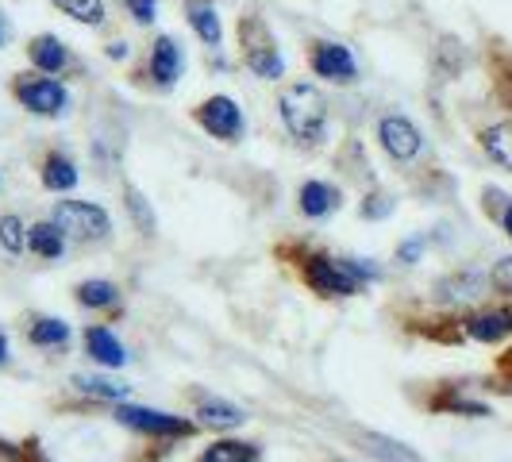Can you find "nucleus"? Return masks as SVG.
<instances>
[{"instance_id":"obj_1","label":"nucleus","mask_w":512,"mask_h":462,"mask_svg":"<svg viewBox=\"0 0 512 462\" xmlns=\"http://www.w3.org/2000/svg\"><path fill=\"white\" fill-rule=\"evenodd\" d=\"M278 116L297 143H320L328 131V97L312 81H289L278 97Z\"/></svg>"},{"instance_id":"obj_2","label":"nucleus","mask_w":512,"mask_h":462,"mask_svg":"<svg viewBox=\"0 0 512 462\" xmlns=\"http://www.w3.org/2000/svg\"><path fill=\"white\" fill-rule=\"evenodd\" d=\"M235 35H239V58L258 81H282L285 54L278 47V39H274V31H270V24L258 12H243L235 20Z\"/></svg>"},{"instance_id":"obj_3","label":"nucleus","mask_w":512,"mask_h":462,"mask_svg":"<svg viewBox=\"0 0 512 462\" xmlns=\"http://www.w3.org/2000/svg\"><path fill=\"white\" fill-rule=\"evenodd\" d=\"M12 97L20 108H27L31 116H43V120H58L70 112V89L62 85V77L39 74V70L12 77Z\"/></svg>"},{"instance_id":"obj_4","label":"nucleus","mask_w":512,"mask_h":462,"mask_svg":"<svg viewBox=\"0 0 512 462\" xmlns=\"http://www.w3.org/2000/svg\"><path fill=\"white\" fill-rule=\"evenodd\" d=\"M51 220L66 239H77V243H101L112 235V216L93 201H58Z\"/></svg>"},{"instance_id":"obj_5","label":"nucleus","mask_w":512,"mask_h":462,"mask_svg":"<svg viewBox=\"0 0 512 462\" xmlns=\"http://www.w3.org/2000/svg\"><path fill=\"white\" fill-rule=\"evenodd\" d=\"M308 70L320 81H332V85H355L359 81L355 54L347 43H335V39H312L308 43Z\"/></svg>"},{"instance_id":"obj_6","label":"nucleus","mask_w":512,"mask_h":462,"mask_svg":"<svg viewBox=\"0 0 512 462\" xmlns=\"http://www.w3.org/2000/svg\"><path fill=\"white\" fill-rule=\"evenodd\" d=\"M193 120L201 124L205 135L220 139V143H239L243 131H247V120H243V108L231 101L228 93H216L193 108Z\"/></svg>"},{"instance_id":"obj_7","label":"nucleus","mask_w":512,"mask_h":462,"mask_svg":"<svg viewBox=\"0 0 512 462\" xmlns=\"http://www.w3.org/2000/svg\"><path fill=\"white\" fill-rule=\"evenodd\" d=\"M305 282L320 297H355L359 293V278L351 274V266L343 258H328V255L305 258Z\"/></svg>"},{"instance_id":"obj_8","label":"nucleus","mask_w":512,"mask_h":462,"mask_svg":"<svg viewBox=\"0 0 512 462\" xmlns=\"http://www.w3.org/2000/svg\"><path fill=\"white\" fill-rule=\"evenodd\" d=\"M378 143H382V151L393 158V162H412V158H420L424 151V131L412 124L409 116H401V112H385L382 120H378Z\"/></svg>"},{"instance_id":"obj_9","label":"nucleus","mask_w":512,"mask_h":462,"mask_svg":"<svg viewBox=\"0 0 512 462\" xmlns=\"http://www.w3.org/2000/svg\"><path fill=\"white\" fill-rule=\"evenodd\" d=\"M27 58H31V66H35L39 74H51V77H66V74H74V70H81L74 47L62 43L51 31L27 39Z\"/></svg>"},{"instance_id":"obj_10","label":"nucleus","mask_w":512,"mask_h":462,"mask_svg":"<svg viewBox=\"0 0 512 462\" xmlns=\"http://www.w3.org/2000/svg\"><path fill=\"white\" fill-rule=\"evenodd\" d=\"M116 420L128 424L135 432L143 436H189L193 424L181 420V416H170V412H158V409H135V405H116Z\"/></svg>"},{"instance_id":"obj_11","label":"nucleus","mask_w":512,"mask_h":462,"mask_svg":"<svg viewBox=\"0 0 512 462\" xmlns=\"http://www.w3.org/2000/svg\"><path fill=\"white\" fill-rule=\"evenodd\" d=\"M181 70H185V51L178 47L174 35H158L147 51V74L158 89H174L178 85Z\"/></svg>"},{"instance_id":"obj_12","label":"nucleus","mask_w":512,"mask_h":462,"mask_svg":"<svg viewBox=\"0 0 512 462\" xmlns=\"http://www.w3.org/2000/svg\"><path fill=\"white\" fill-rule=\"evenodd\" d=\"M181 12H185V24L193 27V35L205 43L208 51H220L224 24H220V12H216V0H181Z\"/></svg>"},{"instance_id":"obj_13","label":"nucleus","mask_w":512,"mask_h":462,"mask_svg":"<svg viewBox=\"0 0 512 462\" xmlns=\"http://www.w3.org/2000/svg\"><path fill=\"white\" fill-rule=\"evenodd\" d=\"M297 201H301V212L305 216H312V220H324L328 212H335V208L343 205V193L335 189L332 181H305L301 189H297Z\"/></svg>"},{"instance_id":"obj_14","label":"nucleus","mask_w":512,"mask_h":462,"mask_svg":"<svg viewBox=\"0 0 512 462\" xmlns=\"http://www.w3.org/2000/svg\"><path fill=\"white\" fill-rule=\"evenodd\" d=\"M85 351H89V359L101 362V366H108V370L128 362V351H124V343H120V339H116L112 332H108V328H101V324L85 332Z\"/></svg>"},{"instance_id":"obj_15","label":"nucleus","mask_w":512,"mask_h":462,"mask_svg":"<svg viewBox=\"0 0 512 462\" xmlns=\"http://www.w3.org/2000/svg\"><path fill=\"white\" fill-rule=\"evenodd\" d=\"M466 335L474 343H501L505 335H512V312H478L466 320Z\"/></svg>"},{"instance_id":"obj_16","label":"nucleus","mask_w":512,"mask_h":462,"mask_svg":"<svg viewBox=\"0 0 512 462\" xmlns=\"http://www.w3.org/2000/svg\"><path fill=\"white\" fill-rule=\"evenodd\" d=\"M43 185L51 189V193H70L77 181H81V174H77V166H74V158L70 154H62V151H51L47 158H43Z\"/></svg>"},{"instance_id":"obj_17","label":"nucleus","mask_w":512,"mask_h":462,"mask_svg":"<svg viewBox=\"0 0 512 462\" xmlns=\"http://www.w3.org/2000/svg\"><path fill=\"white\" fill-rule=\"evenodd\" d=\"M27 251L54 262V258H62V251H66V235H62V228H58L54 220L31 224V228H27Z\"/></svg>"},{"instance_id":"obj_18","label":"nucleus","mask_w":512,"mask_h":462,"mask_svg":"<svg viewBox=\"0 0 512 462\" xmlns=\"http://www.w3.org/2000/svg\"><path fill=\"white\" fill-rule=\"evenodd\" d=\"M197 416H201V424L212 428V432H228V428H239V424L247 420L243 409H235V405L220 401V397H205L201 409H197Z\"/></svg>"},{"instance_id":"obj_19","label":"nucleus","mask_w":512,"mask_h":462,"mask_svg":"<svg viewBox=\"0 0 512 462\" xmlns=\"http://www.w3.org/2000/svg\"><path fill=\"white\" fill-rule=\"evenodd\" d=\"M478 139H482V151H486L501 170H509L512 174V120L493 124V128H486Z\"/></svg>"},{"instance_id":"obj_20","label":"nucleus","mask_w":512,"mask_h":462,"mask_svg":"<svg viewBox=\"0 0 512 462\" xmlns=\"http://www.w3.org/2000/svg\"><path fill=\"white\" fill-rule=\"evenodd\" d=\"M51 4L62 12V16H70L74 24H85V27L108 24V8H104V0H51Z\"/></svg>"},{"instance_id":"obj_21","label":"nucleus","mask_w":512,"mask_h":462,"mask_svg":"<svg viewBox=\"0 0 512 462\" xmlns=\"http://www.w3.org/2000/svg\"><path fill=\"white\" fill-rule=\"evenodd\" d=\"M362 443H366V451H370L374 459H382V462H420V455L409 451L405 443H397V439H389V436H378V432H366Z\"/></svg>"},{"instance_id":"obj_22","label":"nucleus","mask_w":512,"mask_h":462,"mask_svg":"<svg viewBox=\"0 0 512 462\" xmlns=\"http://www.w3.org/2000/svg\"><path fill=\"white\" fill-rule=\"evenodd\" d=\"M120 297V289L104 278H93V282H81L77 285V305L85 308H112Z\"/></svg>"},{"instance_id":"obj_23","label":"nucleus","mask_w":512,"mask_h":462,"mask_svg":"<svg viewBox=\"0 0 512 462\" xmlns=\"http://www.w3.org/2000/svg\"><path fill=\"white\" fill-rule=\"evenodd\" d=\"M197 462H258V447H251V443H235V439H224V443H212Z\"/></svg>"},{"instance_id":"obj_24","label":"nucleus","mask_w":512,"mask_h":462,"mask_svg":"<svg viewBox=\"0 0 512 462\" xmlns=\"http://www.w3.org/2000/svg\"><path fill=\"white\" fill-rule=\"evenodd\" d=\"M66 339H70V328H66L62 320H51V316H47V320H35V324H31V343H35V347H62Z\"/></svg>"},{"instance_id":"obj_25","label":"nucleus","mask_w":512,"mask_h":462,"mask_svg":"<svg viewBox=\"0 0 512 462\" xmlns=\"http://www.w3.org/2000/svg\"><path fill=\"white\" fill-rule=\"evenodd\" d=\"M74 385L89 397H101V401H124L128 397V385L108 382V378H74Z\"/></svg>"},{"instance_id":"obj_26","label":"nucleus","mask_w":512,"mask_h":462,"mask_svg":"<svg viewBox=\"0 0 512 462\" xmlns=\"http://www.w3.org/2000/svg\"><path fill=\"white\" fill-rule=\"evenodd\" d=\"M439 289H455V293H447V301H474V297H482L486 278H482V274H459V278L443 282Z\"/></svg>"},{"instance_id":"obj_27","label":"nucleus","mask_w":512,"mask_h":462,"mask_svg":"<svg viewBox=\"0 0 512 462\" xmlns=\"http://www.w3.org/2000/svg\"><path fill=\"white\" fill-rule=\"evenodd\" d=\"M0 247H4L8 255H20L27 247V231L20 216H0Z\"/></svg>"},{"instance_id":"obj_28","label":"nucleus","mask_w":512,"mask_h":462,"mask_svg":"<svg viewBox=\"0 0 512 462\" xmlns=\"http://www.w3.org/2000/svg\"><path fill=\"white\" fill-rule=\"evenodd\" d=\"M124 197H128L124 205H128V212H131V216H135V224H139V231H143V235H151V231H154V212H151V201H147V197H143V193H139L135 185H128V189H124Z\"/></svg>"},{"instance_id":"obj_29","label":"nucleus","mask_w":512,"mask_h":462,"mask_svg":"<svg viewBox=\"0 0 512 462\" xmlns=\"http://www.w3.org/2000/svg\"><path fill=\"white\" fill-rule=\"evenodd\" d=\"M397 208V201L389 197V193H370V197H362V220H385L389 212Z\"/></svg>"},{"instance_id":"obj_30","label":"nucleus","mask_w":512,"mask_h":462,"mask_svg":"<svg viewBox=\"0 0 512 462\" xmlns=\"http://www.w3.org/2000/svg\"><path fill=\"white\" fill-rule=\"evenodd\" d=\"M120 4L139 27H151L158 20V0H120Z\"/></svg>"},{"instance_id":"obj_31","label":"nucleus","mask_w":512,"mask_h":462,"mask_svg":"<svg viewBox=\"0 0 512 462\" xmlns=\"http://www.w3.org/2000/svg\"><path fill=\"white\" fill-rule=\"evenodd\" d=\"M420 255H424V235H412L397 247V262H405V266H416Z\"/></svg>"},{"instance_id":"obj_32","label":"nucleus","mask_w":512,"mask_h":462,"mask_svg":"<svg viewBox=\"0 0 512 462\" xmlns=\"http://www.w3.org/2000/svg\"><path fill=\"white\" fill-rule=\"evenodd\" d=\"M489 282L497 285L501 293H509V297H512V258H501V262L493 266V274H489Z\"/></svg>"},{"instance_id":"obj_33","label":"nucleus","mask_w":512,"mask_h":462,"mask_svg":"<svg viewBox=\"0 0 512 462\" xmlns=\"http://www.w3.org/2000/svg\"><path fill=\"white\" fill-rule=\"evenodd\" d=\"M439 409H451V412H466V416H486V405L478 401H462V397H451V401H439Z\"/></svg>"},{"instance_id":"obj_34","label":"nucleus","mask_w":512,"mask_h":462,"mask_svg":"<svg viewBox=\"0 0 512 462\" xmlns=\"http://www.w3.org/2000/svg\"><path fill=\"white\" fill-rule=\"evenodd\" d=\"M497 220H501L505 235L512 239V201H509V197H505V205H501V212H497Z\"/></svg>"},{"instance_id":"obj_35","label":"nucleus","mask_w":512,"mask_h":462,"mask_svg":"<svg viewBox=\"0 0 512 462\" xmlns=\"http://www.w3.org/2000/svg\"><path fill=\"white\" fill-rule=\"evenodd\" d=\"M104 54H108V58H128L131 47L124 43V39H116V43H108V47H104Z\"/></svg>"},{"instance_id":"obj_36","label":"nucleus","mask_w":512,"mask_h":462,"mask_svg":"<svg viewBox=\"0 0 512 462\" xmlns=\"http://www.w3.org/2000/svg\"><path fill=\"white\" fill-rule=\"evenodd\" d=\"M8 39H12V24H8V16L0 12V51L8 47Z\"/></svg>"},{"instance_id":"obj_37","label":"nucleus","mask_w":512,"mask_h":462,"mask_svg":"<svg viewBox=\"0 0 512 462\" xmlns=\"http://www.w3.org/2000/svg\"><path fill=\"white\" fill-rule=\"evenodd\" d=\"M4 362H8V335L0 332V366H4Z\"/></svg>"},{"instance_id":"obj_38","label":"nucleus","mask_w":512,"mask_h":462,"mask_svg":"<svg viewBox=\"0 0 512 462\" xmlns=\"http://www.w3.org/2000/svg\"><path fill=\"white\" fill-rule=\"evenodd\" d=\"M0 181H4V178H0Z\"/></svg>"}]
</instances>
